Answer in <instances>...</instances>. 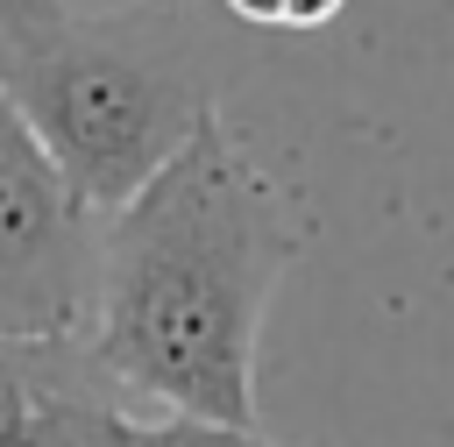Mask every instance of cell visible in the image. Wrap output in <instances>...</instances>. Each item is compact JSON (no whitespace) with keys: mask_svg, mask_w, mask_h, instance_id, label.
<instances>
[{"mask_svg":"<svg viewBox=\"0 0 454 447\" xmlns=\"http://www.w3.org/2000/svg\"><path fill=\"white\" fill-rule=\"evenodd\" d=\"M0 92L106 220L213 121L192 64H177L163 43L121 35L114 21H64L57 35L7 50Z\"/></svg>","mask_w":454,"mask_h":447,"instance_id":"7a4b0ae2","label":"cell"},{"mask_svg":"<svg viewBox=\"0 0 454 447\" xmlns=\"http://www.w3.org/2000/svg\"><path fill=\"white\" fill-rule=\"evenodd\" d=\"M64 21H71L64 0H0V43H7V50H28V43L57 35Z\"/></svg>","mask_w":454,"mask_h":447,"instance_id":"8992f818","label":"cell"},{"mask_svg":"<svg viewBox=\"0 0 454 447\" xmlns=\"http://www.w3.org/2000/svg\"><path fill=\"white\" fill-rule=\"evenodd\" d=\"M135 7H149V0H64L71 21H121V14H135Z\"/></svg>","mask_w":454,"mask_h":447,"instance_id":"52a82bcc","label":"cell"},{"mask_svg":"<svg viewBox=\"0 0 454 447\" xmlns=\"http://www.w3.org/2000/svg\"><path fill=\"white\" fill-rule=\"evenodd\" d=\"M291 255L284 192L213 114L106 220L85 355L135 412L255 433V341Z\"/></svg>","mask_w":454,"mask_h":447,"instance_id":"6da1fadb","label":"cell"},{"mask_svg":"<svg viewBox=\"0 0 454 447\" xmlns=\"http://www.w3.org/2000/svg\"><path fill=\"white\" fill-rule=\"evenodd\" d=\"M0 64H7V43H0Z\"/></svg>","mask_w":454,"mask_h":447,"instance_id":"ba28073f","label":"cell"},{"mask_svg":"<svg viewBox=\"0 0 454 447\" xmlns=\"http://www.w3.org/2000/svg\"><path fill=\"white\" fill-rule=\"evenodd\" d=\"M106 213L50 163L0 92V341L64 348L92 333Z\"/></svg>","mask_w":454,"mask_h":447,"instance_id":"3957f363","label":"cell"},{"mask_svg":"<svg viewBox=\"0 0 454 447\" xmlns=\"http://www.w3.org/2000/svg\"><path fill=\"white\" fill-rule=\"evenodd\" d=\"M28 447H270L262 426H206V419H156L135 412L99 362H85L64 390H50V404L28 426Z\"/></svg>","mask_w":454,"mask_h":447,"instance_id":"277c9868","label":"cell"},{"mask_svg":"<svg viewBox=\"0 0 454 447\" xmlns=\"http://www.w3.org/2000/svg\"><path fill=\"white\" fill-rule=\"evenodd\" d=\"M348 0H227V14L255 21V28H326Z\"/></svg>","mask_w":454,"mask_h":447,"instance_id":"5b68a950","label":"cell"}]
</instances>
